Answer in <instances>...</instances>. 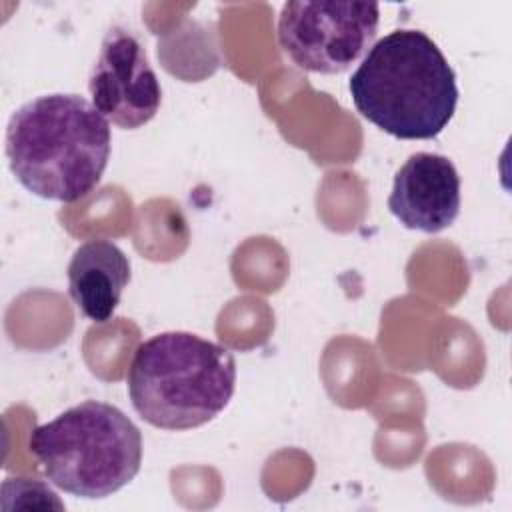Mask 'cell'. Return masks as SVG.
<instances>
[{
    "label": "cell",
    "mask_w": 512,
    "mask_h": 512,
    "mask_svg": "<svg viewBox=\"0 0 512 512\" xmlns=\"http://www.w3.org/2000/svg\"><path fill=\"white\" fill-rule=\"evenodd\" d=\"M110 122L78 94H44L22 104L6 126V158L14 178L34 196L76 202L108 166Z\"/></svg>",
    "instance_id": "1"
},
{
    "label": "cell",
    "mask_w": 512,
    "mask_h": 512,
    "mask_svg": "<svg viewBox=\"0 0 512 512\" xmlns=\"http://www.w3.org/2000/svg\"><path fill=\"white\" fill-rule=\"evenodd\" d=\"M348 90L360 116L400 140L436 138L458 104L452 66L438 44L414 28L392 30L372 44Z\"/></svg>",
    "instance_id": "2"
},
{
    "label": "cell",
    "mask_w": 512,
    "mask_h": 512,
    "mask_svg": "<svg viewBox=\"0 0 512 512\" xmlns=\"http://www.w3.org/2000/svg\"><path fill=\"white\" fill-rule=\"evenodd\" d=\"M126 382L144 422L160 430H192L232 400L236 360L222 344L192 332H162L136 348Z\"/></svg>",
    "instance_id": "3"
},
{
    "label": "cell",
    "mask_w": 512,
    "mask_h": 512,
    "mask_svg": "<svg viewBox=\"0 0 512 512\" xmlns=\"http://www.w3.org/2000/svg\"><path fill=\"white\" fill-rule=\"evenodd\" d=\"M46 478L78 498H106L142 466V434L116 406L86 400L36 426L28 440Z\"/></svg>",
    "instance_id": "4"
},
{
    "label": "cell",
    "mask_w": 512,
    "mask_h": 512,
    "mask_svg": "<svg viewBox=\"0 0 512 512\" xmlns=\"http://www.w3.org/2000/svg\"><path fill=\"white\" fill-rule=\"evenodd\" d=\"M380 24L376 2H286L278 44L302 70L342 74L370 50Z\"/></svg>",
    "instance_id": "5"
},
{
    "label": "cell",
    "mask_w": 512,
    "mask_h": 512,
    "mask_svg": "<svg viewBox=\"0 0 512 512\" xmlns=\"http://www.w3.org/2000/svg\"><path fill=\"white\" fill-rule=\"evenodd\" d=\"M88 92L96 110L118 128L136 130L156 116L162 102L160 80L130 30L114 26L106 32Z\"/></svg>",
    "instance_id": "6"
},
{
    "label": "cell",
    "mask_w": 512,
    "mask_h": 512,
    "mask_svg": "<svg viewBox=\"0 0 512 512\" xmlns=\"http://www.w3.org/2000/svg\"><path fill=\"white\" fill-rule=\"evenodd\" d=\"M388 210L408 230L438 234L460 214V176L442 154L416 152L394 176Z\"/></svg>",
    "instance_id": "7"
},
{
    "label": "cell",
    "mask_w": 512,
    "mask_h": 512,
    "mask_svg": "<svg viewBox=\"0 0 512 512\" xmlns=\"http://www.w3.org/2000/svg\"><path fill=\"white\" fill-rule=\"evenodd\" d=\"M132 276L130 260L112 240L80 244L68 264V292L82 316L108 322Z\"/></svg>",
    "instance_id": "8"
}]
</instances>
